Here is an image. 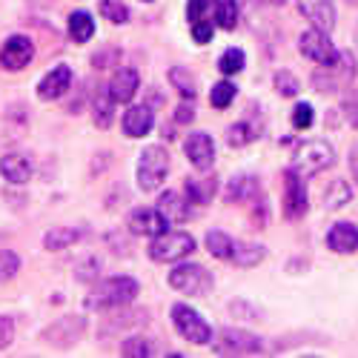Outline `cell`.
I'll return each mask as SVG.
<instances>
[{
  "mask_svg": "<svg viewBox=\"0 0 358 358\" xmlns=\"http://www.w3.org/2000/svg\"><path fill=\"white\" fill-rule=\"evenodd\" d=\"M69 86H72V69L66 64H61L38 83V98L41 101H57L69 92Z\"/></svg>",
  "mask_w": 358,
  "mask_h": 358,
  "instance_id": "cell-16",
  "label": "cell"
},
{
  "mask_svg": "<svg viewBox=\"0 0 358 358\" xmlns=\"http://www.w3.org/2000/svg\"><path fill=\"white\" fill-rule=\"evenodd\" d=\"M298 46H301V55L310 57L313 64L318 66H327V64H333L336 57H338V49L333 46V41L327 38V32H321V29H307V32L301 35V41H298Z\"/></svg>",
  "mask_w": 358,
  "mask_h": 358,
  "instance_id": "cell-9",
  "label": "cell"
},
{
  "mask_svg": "<svg viewBox=\"0 0 358 358\" xmlns=\"http://www.w3.org/2000/svg\"><path fill=\"white\" fill-rule=\"evenodd\" d=\"M158 210L169 224H181V221L189 218V198L181 195V192H175V189H166L158 198Z\"/></svg>",
  "mask_w": 358,
  "mask_h": 358,
  "instance_id": "cell-19",
  "label": "cell"
},
{
  "mask_svg": "<svg viewBox=\"0 0 358 358\" xmlns=\"http://www.w3.org/2000/svg\"><path fill=\"white\" fill-rule=\"evenodd\" d=\"M0 175H3L9 184H26L29 178H32V161L20 152H9L0 158Z\"/></svg>",
  "mask_w": 358,
  "mask_h": 358,
  "instance_id": "cell-23",
  "label": "cell"
},
{
  "mask_svg": "<svg viewBox=\"0 0 358 358\" xmlns=\"http://www.w3.org/2000/svg\"><path fill=\"white\" fill-rule=\"evenodd\" d=\"M169 80H172V86L181 92L184 98H195V92H198V83H195V78H192V72L189 69H184V66H175V69H169Z\"/></svg>",
  "mask_w": 358,
  "mask_h": 358,
  "instance_id": "cell-31",
  "label": "cell"
},
{
  "mask_svg": "<svg viewBox=\"0 0 358 358\" xmlns=\"http://www.w3.org/2000/svg\"><path fill=\"white\" fill-rule=\"evenodd\" d=\"M83 330H86V318H80V315H66V318H61L57 324H52L49 330L43 333V338H46L49 344H55V347H69V344H75V341L83 336Z\"/></svg>",
  "mask_w": 358,
  "mask_h": 358,
  "instance_id": "cell-13",
  "label": "cell"
},
{
  "mask_svg": "<svg viewBox=\"0 0 358 358\" xmlns=\"http://www.w3.org/2000/svg\"><path fill=\"white\" fill-rule=\"evenodd\" d=\"M83 235H86V232L78 229V227H55V229H49V232L43 235V247L52 250V252H57V250H66V247L78 244Z\"/></svg>",
  "mask_w": 358,
  "mask_h": 358,
  "instance_id": "cell-24",
  "label": "cell"
},
{
  "mask_svg": "<svg viewBox=\"0 0 358 358\" xmlns=\"http://www.w3.org/2000/svg\"><path fill=\"white\" fill-rule=\"evenodd\" d=\"M32 57H35V46L29 38L23 35H12L3 49H0V66H3L6 72H20L26 69L29 64H32Z\"/></svg>",
  "mask_w": 358,
  "mask_h": 358,
  "instance_id": "cell-11",
  "label": "cell"
},
{
  "mask_svg": "<svg viewBox=\"0 0 358 358\" xmlns=\"http://www.w3.org/2000/svg\"><path fill=\"white\" fill-rule=\"evenodd\" d=\"M313 117H315V112H313L310 103H298L295 112H292V124H295V129H310Z\"/></svg>",
  "mask_w": 358,
  "mask_h": 358,
  "instance_id": "cell-41",
  "label": "cell"
},
{
  "mask_svg": "<svg viewBox=\"0 0 358 358\" xmlns=\"http://www.w3.org/2000/svg\"><path fill=\"white\" fill-rule=\"evenodd\" d=\"M258 138V129L250 124V121H238L227 129V143L235 146V149H241V146H250L252 141Z\"/></svg>",
  "mask_w": 358,
  "mask_h": 358,
  "instance_id": "cell-28",
  "label": "cell"
},
{
  "mask_svg": "<svg viewBox=\"0 0 358 358\" xmlns=\"http://www.w3.org/2000/svg\"><path fill=\"white\" fill-rule=\"evenodd\" d=\"M344 115H347V121L358 129V95H350L344 98Z\"/></svg>",
  "mask_w": 358,
  "mask_h": 358,
  "instance_id": "cell-44",
  "label": "cell"
},
{
  "mask_svg": "<svg viewBox=\"0 0 358 358\" xmlns=\"http://www.w3.org/2000/svg\"><path fill=\"white\" fill-rule=\"evenodd\" d=\"M15 338V318L12 315H0V350H6Z\"/></svg>",
  "mask_w": 358,
  "mask_h": 358,
  "instance_id": "cell-43",
  "label": "cell"
},
{
  "mask_svg": "<svg viewBox=\"0 0 358 358\" xmlns=\"http://www.w3.org/2000/svg\"><path fill=\"white\" fill-rule=\"evenodd\" d=\"M192 117H195V112H192L189 103H181V106H178V112H175V121H178V124H189Z\"/></svg>",
  "mask_w": 358,
  "mask_h": 358,
  "instance_id": "cell-46",
  "label": "cell"
},
{
  "mask_svg": "<svg viewBox=\"0 0 358 358\" xmlns=\"http://www.w3.org/2000/svg\"><path fill=\"white\" fill-rule=\"evenodd\" d=\"M215 26L227 29V32H232V29L238 26V3H235V0H218V6H215Z\"/></svg>",
  "mask_w": 358,
  "mask_h": 358,
  "instance_id": "cell-34",
  "label": "cell"
},
{
  "mask_svg": "<svg viewBox=\"0 0 358 358\" xmlns=\"http://www.w3.org/2000/svg\"><path fill=\"white\" fill-rule=\"evenodd\" d=\"M115 57H117V52H115V49H103L101 55H95V66H98V69H103V66H109V64L115 61Z\"/></svg>",
  "mask_w": 358,
  "mask_h": 358,
  "instance_id": "cell-47",
  "label": "cell"
},
{
  "mask_svg": "<svg viewBox=\"0 0 358 358\" xmlns=\"http://www.w3.org/2000/svg\"><path fill=\"white\" fill-rule=\"evenodd\" d=\"M244 52L241 49H227L221 57H218V69L224 72V75H235V72H241L244 69Z\"/></svg>",
  "mask_w": 358,
  "mask_h": 358,
  "instance_id": "cell-38",
  "label": "cell"
},
{
  "mask_svg": "<svg viewBox=\"0 0 358 358\" xmlns=\"http://www.w3.org/2000/svg\"><path fill=\"white\" fill-rule=\"evenodd\" d=\"M115 98L109 92V86H98V92L92 95V103H89V112H92V121L101 129H109L115 121Z\"/></svg>",
  "mask_w": 358,
  "mask_h": 358,
  "instance_id": "cell-21",
  "label": "cell"
},
{
  "mask_svg": "<svg viewBox=\"0 0 358 358\" xmlns=\"http://www.w3.org/2000/svg\"><path fill=\"white\" fill-rule=\"evenodd\" d=\"M192 41L195 43H210L213 41V23H210V17L192 23Z\"/></svg>",
  "mask_w": 358,
  "mask_h": 358,
  "instance_id": "cell-42",
  "label": "cell"
},
{
  "mask_svg": "<svg viewBox=\"0 0 358 358\" xmlns=\"http://www.w3.org/2000/svg\"><path fill=\"white\" fill-rule=\"evenodd\" d=\"M143 321H146V313H121V315L106 318L101 324V336H106L109 330L117 333V330H124V327H135V324H143Z\"/></svg>",
  "mask_w": 358,
  "mask_h": 358,
  "instance_id": "cell-32",
  "label": "cell"
},
{
  "mask_svg": "<svg viewBox=\"0 0 358 358\" xmlns=\"http://www.w3.org/2000/svg\"><path fill=\"white\" fill-rule=\"evenodd\" d=\"M152 127H155V112H152V106H149V103H135V106L127 109V115H124V132L129 138H143V135L152 132Z\"/></svg>",
  "mask_w": 358,
  "mask_h": 358,
  "instance_id": "cell-18",
  "label": "cell"
},
{
  "mask_svg": "<svg viewBox=\"0 0 358 358\" xmlns=\"http://www.w3.org/2000/svg\"><path fill=\"white\" fill-rule=\"evenodd\" d=\"M355 43H358V26H355Z\"/></svg>",
  "mask_w": 358,
  "mask_h": 358,
  "instance_id": "cell-50",
  "label": "cell"
},
{
  "mask_svg": "<svg viewBox=\"0 0 358 358\" xmlns=\"http://www.w3.org/2000/svg\"><path fill=\"white\" fill-rule=\"evenodd\" d=\"M121 352L129 355V358H132V355H135V358H149V355H158V347L149 341V338H143V336H132V338L124 341Z\"/></svg>",
  "mask_w": 358,
  "mask_h": 358,
  "instance_id": "cell-33",
  "label": "cell"
},
{
  "mask_svg": "<svg viewBox=\"0 0 358 358\" xmlns=\"http://www.w3.org/2000/svg\"><path fill=\"white\" fill-rule=\"evenodd\" d=\"M184 152H187L189 164H192L195 169H201V172H210L213 164H215V143H213V138L206 135V132H192V135H187Z\"/></svg>",
  "mask_w": 358,
  "mask_h": 358,
  "instance_id": "cell-12",
  "label": "cell"
},
{
  "mask_svg": "<svg viewBox=\"0 0 358 358\" xmlns=\"http://www.w3.org/2000/svg\"><path fill=\"white\" fill-rule=\"evenodd\" d=\"M95 275H98V261H95V258H92V261H83L80 270H78V278L86 281V278H95Z\"/></svg>",
  "mask_w": 358,
  "mask_h": 358,
  "instance_id": "cell-45",
  "label": "cell"
},
{
  "mask_svg": "<svg viewBox=\"0 0 358 358\" xmlns=\"http://www.w3.org/2000/svg\"><path fill=\"white\" fill-rule=\"evenodd\" d=\"M307 213V187H304V175L295 172L292 166L284 172V215L289 221L304 218Z\"/></svg>",
  "mask_w": 358,
  "mask_h": 358,
  "instance_id": "cell-8",
  "label": "cell"
},
{
  "mask_svg": "<svg viewBox=\"0 0 358 358\" xmlns=\"http://www.w3.org/2000/svg\"><path fill=\"white\" fill-rule=\"evenodd\" d=\"M347 3H352V6H358V0H347Z\"/></svg>",
  "mask_w": 358,
  "mask_h": 358,
  "instance_id": "cell-49",
  "label": "cell"
},
{
  "mask_svg": "<svg viewBox=\"0 0 358 358\" xmlns=\"http://www.w3.org/2000/svg\"><path fill=\"white\" fill-rule=\"evenodd\" d=\"M350 169H352V178L358 181V143L352 146V152H350Z\"/></svg>",
  "mask_w": 358,
  "mask_h": 358,
  "instance_id": "cell-48",
  "label": "cell"
},
{
  "mask_svg": "<svg viewBox=\"0 0 358 358\" xmlns=\"http://www.w3.org/2000/svg\"><path fill=\"white\" fill-rule=\"evenodd\" d=\"M169 175V152L164 146H146L138 158V184L143 192H158Z\"/></svg>",
  "mask_w": 358,
  "mask_h": 358,
  "instance_id": "cell-3",
  "label": "cell"
},
{
  "mask_svg": "<svg viewBox=\"0 0 358 358\" xmlns=\"http://www.w3.org/2000/svg\"><path fill=\"white\" fill-rule=\"evenodd\" d=\"M206 250H210V255H215L221 261H232L235 241L224 229H213V232H206Z\"/></svg>",
  "mask_w": 358,
  "mask_h": 358,
  "instance_id": "cell-27",
  "label": "cell"
},
{
  "mask_svg": "<svg viewBox=\"0 0 358 358\" xmlns=\"http://www.w3.org/2000/svg\"><path fill=\"white\" fill-rule=\"evenodd\" d=\"M172 327L181 338H187L189 344H210L215 336H213V327L210 321H203V315H198L192 307L187 304H175L172 307Z\"/></svg>",
  "mask_w": 358,
  "mask_h": 358,
  "instance_id": "cell-7",
  "label": "cell"
},
{
  "mask_svg": "<svg viewBox=\"0 0 358 358\" xmlns=\"http://www.w3.org/2000/svg\"><path fill=\"white\" fill-rule=\"evenodd\" d=\"M350 198H352L350 187L344 181H333L324 189V210H338V206H344Z\"/></svg>",
  "mask_w": 358,
  "mask_h": 358,
  "instance_id": "cell-30",
  "label": "cell"
},
{
  "mask_svg": "<svg viewBox=\"0 0 358 358\" xmlns=\"http://www.w3.org/2000/svg\"><path fill=\"white\" fill-rule=\"evenodd\" d=\"M101 15L109 20V23H117V26H121V23H127L129 20V9L121 3V0H101Z\"/></svg>",
  "mask_w": 358,
  "mask_h": 358,
  "instance_id": "cell-36",
  "label": "cell"
},
{
  "mask_svg": "<svg viewBox=\"0 0 358 358\" xmlns=\"http://www.w3.org/2000/svg\"><path fill=\"white\" fill-rule=\"evenodd\" d=\"M327 247L333 252H355L358 250V227L350 224V221H341L336 224L330 232H327Z\"/></svg>",
  "mask_w": 358,
  "mask_h": 358,
  "instance_id": "cell-20",
  "label": "cell"
},
{
  "mask_svg": "<svg viewBox=\"0 0 358 358\" xmlns=\"http://www.w3.org/2000/svg\"><path fill=\"white\" fill-rule=\"evenodd\" d=\"M106 86H109V92H112V98L117 103H129L135 98V92L141 89V75L132 66H121V69L112 75V80Z\"/></svg>",
  "mask_w": 358,
  "mask_h": 358,
  "instance_id": "cell-17",
  "label": "cell"
},
{
  "mask_svg": "<svg viewBox=\"0 0 358 358\" xmlns=\"http://www.w3.org/2000/svg\"><path fill=\"white\" fill-rule=\"evenodd\" d=\"M17 270H20V255L12 250H0V284L15 278Z\"/></svg>",
  "mask_w": 358,
  "mask_h": 358,
  "instance_id": "cell-39",
  "label": "cell"
},
{
  "mask_svg": "<svg viewBox=\"0 0 358 358\" xmlns=\"http://www.w3.org/2000/svg\"><path fill=\"white\" fill-rule=\"evenodd\" d=\"M275 86H278V92L281 95H287V98H292V95H298V78L292 75V72H275Z\"/></svg>",
  "mask_w": 358,
  "mask_h": 358,
  "instance_id": "cell-40",
  "label": "cell"
},
{
  "mask_svg": "<svg viewBox=\"0 0 358 358\" xmlns=\"http://www.w3.org/2000/svg\"><path fill=\"white\" fill-rule=\"evenodd\" d=\"M301 15L321 32H333L336 29V6L333 0H295Z\"/></svg>",
  "mask_w": 358,
  "mask_h": 358,
  "instance_id": "cell-15",
  "label": "cell"
},
{
  "mask_svg": "<svg viewBox=\"0 0 358 358\" xmlns=\"http://www.w3.org/2000/svg\"><path fill=\"white\" fill-rule=\"evenodd\" d=\"M69 35H72L75 43H86L89 38L95 35V17L89 12H83V9L72 12V17H69Z\"/></svg>",
  "mask_w": 358,
  "mask_h": 358,
  "instance_id": "cell-26",
  "label": "cell"
},
{
  "mask_svg": "<svg viewBox=\"0 0 358 358\" xmlns=\"http://www.w3.org/2000/svg\"><path fill=\"white\" fill-rule=\"evenodd\" d=\"M224 198L229 203H244V201H258V178L255 175H235L224 189Z\"/></svg>",
  "mask_w": 358,
  "mask_h": 358,
  "instance_id": "cell-22",
  "label": "cell"
},
{
  "mask_svg": "<svg viewBox=\"0 0 358 358\" xmlns=\"http://www.w3.org/2000/svg\"><path fill=\"white\" fill-rule=\"evenodd\" d=\"M261 350H264V344H261L258 336L235 330V327H227V330L221 333V338L215 341V352L218 355H255Z\"/></svg>",
  "mask_w": 358,
  "mask_h": 358,
  "instance_id": "cell-10",
  "label": "cell"
},
{
  "mask_svg": "<svg viewBox=\"0 0 358 358\" xmlns=\"http://www.w3.org/2000/svg\"><path fill=\"white\" fill-rule=\"evenodd\" d=\"M215 6H218V0H189V3H187V17H189V23L215 17Z\"/></svg>",
  "mask_w": 358,
  "mask_h": 358,
  "instance_id": "cell-37",
  "label": "cell"
},
{
  "mask_svg": "<svg viewBox=\"0 0 358 358\" xmlns=\"http://www.w3.org/2000/svg\"><path fill=\"white\" fill-rule=\"evenodd\" d=\"M232 261H235L238 266H255V264L264 261V247H261V244H238V241H235Z\"/></svg>",
  "mask_w": 358,
  "mask_h": 358,
  "instance_id": "cell-29",
  "label": "cell"
},
{
  "mask_svg": "<svg viewBox=\"0 0 358 358\" xmlns=\"http://www.w3.org/2000/svg\"><path fill=\"white\" fill-rule=\"evenodd\" d=\"M333 161H336V149H333V143H327V141L315 138V141H304L301 146L295 149V155H292V169H295V172H301L304 178H310V175H315V172H321V169H327V166H333Z\"/></svg>",
  "mask_w": 358,
  "mask_h": 358,
  "instance_id": "cell-4",
  "label": "cell"
},
{
  "mask_svg": "<svg viewBox=\"0 0 358 358\" xmlns=\"http://www.w3.org/2000/svg\"><path fill=\"white\" fill-rule=\"evenodd\" d=\"M127 224H129V232H135V235H146V238H155L158 232H164V229L169 227V221L161 215L158 206H155V210H146V206H138V210H132V213H129Z\"/></svg>",
  "mask_w": 358,
  "mask_h": 358,
  "instance_id": "cell-14",
  "label": "cell"
},
{
  "mask_svg": "<svg viewBox=\"0 0 358 358\" xmlns=\"http://www.w3.org/2000/svg\"><path fill=\"white\" fill-rule=\"evenodd\" d=\"M215 189H218L215 178H187V184H184V195L192 203H210L215 198Z\"/></svg>",
  "mask_w": 358,
  "mask_h": 358,
  "instance_id": "cell-25",
  "label": "cell"
},
{
  "mask_svg": "<svg viewBox=\"0 0 358 358\" xmlns=\"http://www.w3.org/2000/svg\"><path fill=\"white\" fill-rule=\"evenodd\" d=\"M352 78H355V61H352L350 52H338V57L333 64L318 66L313 72V83H315L318 92H336V89L347 86Z\"/></svg>",
  "mask_w": 358,
  "mask_h": 358,
  "instance_id": "cell-6",
  "label": "cell"
},
{
  "mask_svg": "<svg viewBox=\"0 0 358 358\" xmlns=\"http://www.w3.org/2000/svg\"><path fill=\"white\" fill-rule=\"evenodd\" d=\"M235 95H238V86H235L232 80H221V83H215V86H213V92H210V103H213L215 109H227V106L235 101Z\"/></svg>",
  "mask_w": 358,
  "mask_h": 358,
  "instance_id": "cell-35",
  "label": "cell"
},
{
  "mask_svg": "<svg viewBox=\"0 0 358 358\" xmlns=\"http://www.w3.org/2000/svg\"><path fill=\"white\" fill-rule=\"evenodd\" d=\"M192 252H195V238L181 229H172V232L164 229L149 241V258L158 264H175Z\"/></svg>",
  "mask_w": 358,
  "mask_h": 358,
  "instance_id": "cell-2",
  "label": "cell"
},
{
  "mask_svg": "<svg viewBox=\"0 0 358 358\" xmlns=\"http://www.w3.org/2000/svg\"><path fill=\"white\" fill-rule=\"evenodd\" d=\"M138 281L129 278V275H115V278H106L101 281L92 292L86 298V307L89 310H117V307H127L138 298Z\"/></svg>",
  "mask_w": 358,
  "mask_h": 358,
  "instance_id": "cell-1",
  "label": "cell"
},
{
  "mask_svg": "<svg viewBox=\"0 0 358 358\" xmlns=\"http://www.w3.org/2000/svg\"><path fill=\"white\" fill-rule=\"evenodd\" d=\"M275 3H284V0H275Z\"/></svg>",
  "mask_w": 358,
  "mask_h": 358,
  "instance_id": "cell-51",
  "label": "cell"
},
{
  "mask_svg": "<svg viewBox=\"0 0 358 358\" xmlns=\"http://www.w3.org/2000/svg\"><path fill=\"white\" fill-rule=\"evenodd\" d=\"M169 284L184 295H210L213 292V275L201 264H181L175 261V270L169 273Z\"/></svg>",
  "mask_w": 358,
  "mask_h": 358,
  "instance_id": "cell-5",
  "label": "cell"
}]
</instances>
